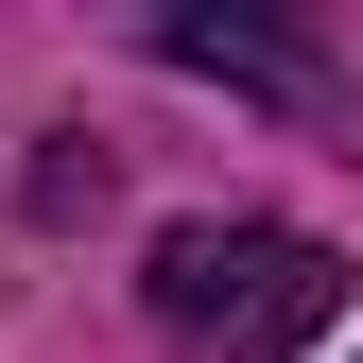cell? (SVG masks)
I'll list each match as a JSON object with an SVG mask.
<instances>
[{
	"mask_svg": "<svg viewBox=\"0 0 363 363\" xmlns=\"http://www.w3.org/2000/svg\"><path fill=\"white\" fill-rule=\"evenodd\" d=\"M156 52L173 69H225V86H277V104H329V69H311L294 35H259V18H156Z\"/></svg>",
	"mask_w": 363,
	"mask_h": 363,
	"instance_id": "2",
	"label": "cell"
},
{
	"mask_svg": "<svg viewBox=\"0 0 363 363\" xmlns=\"http://www.w3.org/2000/svg\"><path fill=\"white\" fill-rule=\"evenodd\" d=\"M156 329L173 346H208V363H294V346H329V311H346V259L311 242V225H259V208H225V225H156Z\"/></svg>",
	"mask_w": 363,
	"mask_h": 363,
	"instance_id": "1",
	"label": "cell"
}]
</instances>
